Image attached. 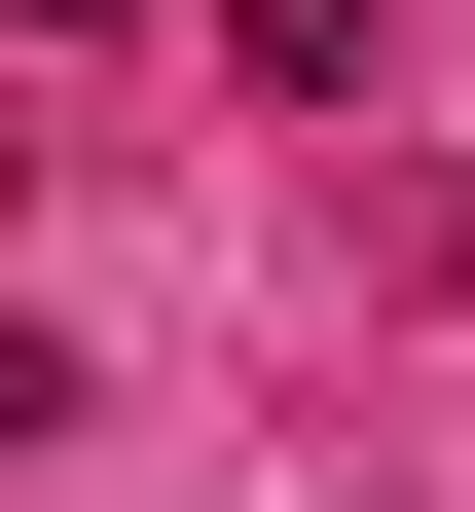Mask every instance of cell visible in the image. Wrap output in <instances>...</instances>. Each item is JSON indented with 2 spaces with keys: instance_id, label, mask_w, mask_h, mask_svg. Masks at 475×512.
Instances as JSON below:
<instances>
[{
  "instance_id": "obj_2",
  "label": "cell",
  "mask_w": 475,
  "mask_h": 512,
  "mask_svg": "<svg viewBox=\"0 0 475 512\" xmlns=\"http://www.w3.org/2000/svg\"><path fill=\"white\" fill-rule=\"evenodd\" d=\"M0 37H147V0H0Z\"/></svg>"
},
{
  "instance_id": "obj_1",
  "label": "cell",
  "mask_w": 475,
  "mask_h": 512,
  "mask_svg": "<svg viewBox=\"0 0 475 512\" xmlns=\"http://www.w3.org/2000/svg\"><path fill=\"white\" fill-rule=\"evenodd\" d=\"M37 439H74V330H0V476H37Z\"/></svg>"
}]
</instances>
